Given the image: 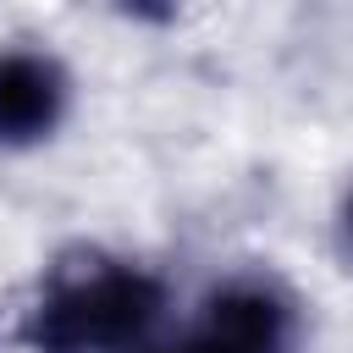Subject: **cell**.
Wrapping results in <instances>:
<instances>
[{
    "label": "cell",
    "mask_w": 353,
    "mask_h": 353,
    "mask_svg": "<svg viewBox=\"0 0 353 353\" xmlns=\"http://www.w3.org/2000/svg\"><path fill=\"white\" fill-rule=\"evenodd\" d=\"M72 110V72L55 50L0 44V149H33L61 132Z\"/></svg>",
    "instance_id": "3957f363"
},
{
    "label": "cell",
    "mask_w": 353,
    "mask_h": 353,
    "mask_svg": "<svg viewBox=\"0 0 353 353\" xmlns=\"http://www.w3.org/2000/svg\"><path fill=\"white\" fill-rule=\"evenodd\" d=\"M342 248H347V259H353V193H347V204H342Z\"/></svg>",
    "instance_id": "277c9868"
},
{
    "label": "cell",
    "mask_w": 353,
    "mask_h": 353,
    "mask_svg": "<svg viewBox=\"0 0 353 353\" xmlns=\"http://www.w3.org/2000/svg\"><path fill=\"white\" fill-rule=\"evenodd\" d=\"M143 353H193V342H188V336H182V342H149Z\"/></svg>",
    "instance_id": "5b68a950"
},
{
    "label": "cell",
    "mask_w": 353,
    "mask_h": 353,
    "mask_svg": "<svg viewBox=\"0 0 353 353\" xmlns=\"http://www.w3.org/2000/svg\"><path fill=\"white\" fill-rule=\"evenodd\" d=\"M165 281L132 259H88L61 270L28 309L22 342L33 353H143L160 342Z\"/></svg>",
    "instance_id": "6da1fadb"
},
{
    "label": "cell",
    "mask_w": 353,
    "mask_h": 353,
    "mask_svg": "<svg viewBox=\"0 0 353 353\" xmlns=\"http://www.w3.org/2000/svg\"><path fill=\"white\" fill-rule=\"evenodd\" d=\"M193 353H292L298 303L265 276H232L210 287L188 331Z\"/></svg>",
    "instance_id": "7a4b0ae2"
}]
</instances>
